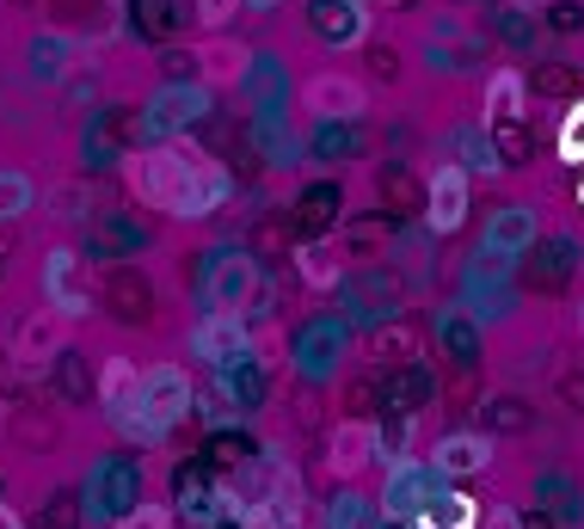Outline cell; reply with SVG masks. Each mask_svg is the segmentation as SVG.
Masks as SVG:
<instances>
[{"instance_id":"ffe728a7","label":"cell","mask_w":584,"mask_h":529,"mask_svg":"<svg viewBox=\"0 0 584 529\" xmlns=\"http://www.w3.org/2000/svg\"><path fill=\"white\" fill-rule=\"evenodd\" d=\"M418 345H425L418 320H394V327H382V333H375V351H382V358H413Z\"/></svg>"},{"instance_id":"30bf717a","label":"cell","mask_w":584,"mask_h":529,"mask_svg":"<svg viewBox=\"0 0 584 529\" xmlns=\"http://www.w3.org/2000/svg\"><path fill=\"white\" fill-rule=\"evenodd\" d=\"M130 185H136L142 203L167 210L172 191H179V172H172V155H167V148H160V155H136V160H130Z\"/></svg>"},{"instance_id":"d6a6232c","label":"cell","mask_w":584,"mask_h":529,"mask_svg":"<svg viewBox=\"0 0 584 529\" xmlns=\"http://www.w3.org/2000/svg\"><path fill=\"white\" fill-rule=\"evenodd\" d=\"M277 0H240V13H271Z\"/></svg>"},{"instance_id":"8d00e7d4","label":"cell","mask_w":584,"mask_h":529,"mask_svg":"<svg viewBox=\"0 0 584 529\" xmlns=\"http://www.w3.org/2000/svg\"><path fill=\"white\" fill-rule=\"evenodd\" d=\"M510 7H523V13H529V7H548V0H510Z\"/></svg>"},{"instance_id":"cb8c5ba5","label":"cell","mask_w":584,"mask_h":529,"mask_svg":"<svg viewBox=\"0 0 584 529\" xmlns=\"http://www.w3.org/2000/svg\"><path fill=\"white\" fill-rule=\"evenodd\" d=\"M31 382H37V375H31L25 363L13 358V351H0V401H13V394H25Z\"/></svg>"},{"instance_id":"7c38bea8","label":"cell","mask_w":584,"mask_h":529,"mask_svg":"<svg viewBox=\"0 0 584 529\" xmlns=\"http://www.w3.org/2000/svg\"><path fill=\"white\" fill-rule=\"evenodd\" d=\"M492 462V443L486 437H474V431H456V437H443L437 443V474H480V468Z\"/></svg>"},{"instance_id":"f35d334b","label":"cell","mask_w":584,"mask_h":529,"mask_svg":"<svg viewBox=\"0 0 584 529\" xmlns=\"http://www.w3.org/2000/svg\"><path fill=\"white\" fill-rule=\"evenodd\" d=\"M579 339H584V302H579Z\"/></svg>"},{"instance_id":"f1b7e54d","label":"cell","mask_w":584,"mask_h":529,"mask_svg":"<svg viewBox=\"0 0 584 529\" xmlns=\"http://www.w3.org/2000/svg\"><path fill=\"white\" fill-rule=\"evenodd\" d=\"M252 247H259V252H271V259H277V252H283V228H277V222H259V234H252Z\"/></svg>"},{"instance_id":"3957f363","label":"cell","mask_w":584,"mask_h":529,"mask_svg":"<svg viewBox=\"0 0 584 529\" xmlns=\"http://www.w3.org/2000/svg\"><path fill=\"white\" fill-rule=\"evenodd\" d=\"M375 425H363V419H345V425H333V437H326V468H333V481H357L369 462H375Z\"/></svg>"},{"instance_id":"44dd1931","label":"cell","mask_w":584,"mask_h":529,"mask_svg":"<svg viewBox=\"0 0 584 529\" xmlns=\"http://www.w3.org/2000/svg\"><path fill=\"white\" fill-rule=\"evenodd\" d=\"M246 529H302V517L290 505H277V498H259L252 511H246Z\"/></svg>"},{"instance_id":"d6986e66","label":"cell","mask_w":584,"mask_h":529,"mask_svg":"<svg viewBox=\"0 0 584 529\" xmlns=\"http://www.w3.org/2000/svg\"><path fill=\"white\" fill-rule=\"evenodd\" d=\"M31 203H37V185L25 172H0V222H19Z\"/></svg>"},{"instance_id":"603a6c76","label":"cell","mask_w":584,"mask_h":529,"mask_svg":"<svg viewBox=\"0 0 584 529\" xmlns=\"http://www.w3.org/2000/svg\"><path fill=\"white\" fill-rule=\"evenodd\" d=\"M31 63H37V75L56 80L61 63H68V37H37V44H31Z\"/></svg>"},{"instance_id":"4316f807","label":"cell","mask_w":584,"mask_h":529,"mask_svg":"<svg viewBox=\"0 0 584 529\" xmlns=\"http://www.w3.org/2000/svg\"><path fill=\"white\" fill-rule=\"evenodd\" d=\"M80 363H87V358H75V351H61V363H56L61 389H68V394H92V382H87V370H80Z\"/></svg>"},{"instance_id":"836d02e7","label":"cell","mask_w":584,"mask_h":529,"mask_svg":"<svg viewBox=\"0 0 584 529\" xmlns=\"http://www.w3.org/2000/svg\"><path fill=\"white\" fill-rule=\"evenodd\" d=\"M566 401H572V406H584V382H579V375L566 382Z\"/></svg>"},{"instance_id":"52a82bcc","label":"cell","mask_w":584,"mask_h":529,"mask_svg":"<svg viewBox=\"0 0 584 529\" xmlns=\"http://www.w3.org/2000/svg\"><path fill=\"white\" fill-rule=\"evenodd\" d=\"M105 308L117 314L123 327H142L154 314V296H148V283H142V271H130V264H117L105 278Z\"/></svg>"},{"instance_id":"ab89813d","label":"cell","mask_w":584,"mask_h":529,"mask_svg":"<svg viewBox=\"0 0 584 529\" xmlns=\"http://www.w3.org/2000/svg\"><path fill=\"white\" fill-rule=\"evenodd\" d=\"M579 203H584V185H579Z\"/></svg>"},{"instance_id":"5b68a950","label":"cell","mask_w":584,"mask_h":529,"mask_svg":"<svg viewBox=\"0 0 584 529\" xmlns=\"http://www.w3.org/2000/svg\"><path fill=\"white\" fill-rule=\"evenodd\" d=\"M425 222H430V234H456L461 222H468V179H461V167H437V172H430Z\"/></svg>"},{"instance_id":"1f68e13d","label":"cell","mask_w":584,"mask_h":529,"mask_svg":"<svg viewBox=\"0 0 584 529\" xmlns=\"http://www.w3.org/2000/svg\"><path fill=\"white\" fill-rule=\"evenodd\" d=\"M369 63H375V75H394V49L375 44V49H369Z\"/></svg>"},{"instance_id":"e0dca14e","label":"cell","mask_w":584,"mask_h":529,"mask_svg":"<svg viewBox=\"0 0 584 529\" xmlns=\"http://www.w3.org/2000/svg\"><path fill=\"white\" fill-rule=\"evenodd\" d=\"M295 264H302L307 290H333V283H338V247H333V240H307V247L295 252Z\"/></svg>"},{"instance_id":"9a60e30c","label":"cell","mask_w":584,"mask_h":529,"mask_svg":"<svg viewBox=\"0 0 584 529\" xmlns=\"http://www.w3.org/2000/svg\"><path fill=\"white\" fill-rule=\"evenodd\" d=\"M246 63H252V56H246L240 44H228V37H215V44L198 49V68L215 80V87H234V80L246 75Z\"/></svg>"},{"instance_id":"6da1fadb","label":"cell","mask_w":584,"mask_h":529,"mask_svg":"<svg viewBox=\"0 0 584 529\" xmlns=\"http://www.w3.org/2000/svg\"><path fill=\"white\" fill-rule=\"evenodd\" d=\"M142 413H148L160 431H167V425H179L184 413H191V375H184L179 363L148 370V375H142Z\"/></svg>"},{"instance_id":"74e56055","label":"cell","mask_w":584,"mask_h":529,"mask_svg":"<svg viewBox=\"0 0 584 529\" xmlns=\"http://www.w3.org/2000/svg\"><path fill=\"white\" fill-rule=\"evenodd\" d=\"M363 7H406V0H363Z\"/></svg>"},{"instance_id":"7402d4cb","label":"cell","mask_w":584,"mask_h":529,"mask_svg":"<svg viewBox=\"0 0 584 529\" xmlns=\"http://www.w3.org/2000/svg\"><path fill=\"white\" fill-rule=\"evenodd\" d=\"M425 529H474V505L468 498H443V505H430Z\"/></svg>"},{"instance_id":"7a4b0ae2","label":"cell","mask_w":584,"mask_h":529,"mask_svg":"<svg viewBox=\"0 0 584 529\" xmlns=\"http://www.w3.org/2000/svg\"><path fill=\"white\" fill-rule=\"evenodd\" d=\"M44 302L61 314V320H87L92 314V296L80 290V259L75 247H56L44 259Z\"/></svg>"},{"instance_id":"277c9868","label":"cell","mask_w":584,"mask_h":529,"mask_svg":"<svg viewBox=\"0 0 584 529\" xmlns=\"http://www.w3.org/2000/svg\"><path fill=\"white\" fill-rule=\"evenodd\" d=\"M61 327H68V320H61L56 308L25 314V320H19V333H13V358L25 363L31 375H37L49 358H61Z\"/></svg>"},{"instance_id":"f546056e","label":"cell","mask_w":584,"mask_h":529,"mask_svg":"<svg viewBox=\"0 0 584 529\" xmlns=\"http://www.w3.org/2000/svg\"><path fill=\"white\" fill-rule=\"evenodd\" d=\"M486 529H523V517L510 505H498V511H486Z\"/></svg>"},{"instance_id":"d590c367","label":"cell","mask_w":584,"mask_h":529,"mask_svg":"<svg viewBox=\"0 0 584 529\" xmlns=\"http://www.w3.org/2000/svg\"><path fill=\"white\" fill-rule=\"evenodd\" d=\"M7 425H13V413H7V401H0V437H7Z\"/></svg>"},{"instance_id":"8fae6325","label":"cell","mask_w":584,"mask_h":529,"mask_svg":"<svg viewBox=\"0 0 584 529\" xmlns=\"http://www.w3.org/2000/svg\"><path fill=\"white\" fill-rule=\"evenodd\" d=\"M314 32L326 37V44H363V0H321L314 7Z\"/></svg>"},{"instance_id":"4fadbf2b","label":"cell","mask_w":584,"mask_h":529,"mask_svg":"<svg viewBox=\"0 0 584 529\" xmlns=\"http://www.w3.org/2000/svg\"><path fill=\"white\" fill-rule=\"evenodd\" d=\"M191 351H198L203 363H228L234 351H246V333H240V314H215L210 327H198V339H191Z\"/></svg>"},{"instance_id":"60d3db41","label":"cell","mask_w":584,"mask_h":529,"mask_svg":"<svg viewBox=\"0 0 584 529\" xmlns=\"http://www.w3.org/2000/svg\"><path fill=\"white\" fill-rule=\"evenodd\" d=\"M19 7H31V0H19Z\"/></svg>"},{"instance_id":"e575fe53","label":"cell","mask_w":584,"mask_h":529,"mask_svg":"<svg viewBox=\"0 0 584 529\" xmlns=\"http://www.w3.org/2000/svg\"><path fill=\"white\" fill-rule=\"evenodd\" d=\"M0 529H19V517H13V505H0Z\"/></svg>"},{"instance_id":"8992f818","label":"cell","mask_w":584,"mask_h":529,"mask_svg":"<svg viewBox=\"0 0 584 529\" xmlns=\"http://www.w3.org/2000/svg\"><path fill=\"white\" fill-rule=\"evenodd\" d=\"M363 105H369V93L345 75H314L307 80V111H314V117H363Z\"/></svg>"},{"instance_id":"2e32d148","label":"cell","mask_w":584,"mask_h":529,"mask_svg":"<svg viewBox=\"0 0 584 529\" xmlns=\"http://www.w3.org/2000/svg\"><path fill=\"white\" fill-rule=\"evenodd\" d=\"M44 216H56V222L92 216V185H87V179H61V185H49L44 191Z\"/></svg>"},{"instance_id":"ac0fdd59","label":"cell","mask_w":584,"mask_h":529,"mask_svg":"<svg viewBox=\"0 0 584 529\" xmlns=\"http://www.w3.org/2000/svg\"><path fill=\"white\" fill-rule=\"evenodd\" d=\"M536 210H505V216L492 222V247L498 252H510V247H523V240H536Z\"/></svg>"},{"instance_id":"9c48e42d","label":"cell","mask_w":584,"mask_h":529,"mask_svg":"<svg viewBox=\"0 0 584 529\" xmlns=\"http://www.w3.org/2000/svg\"><path fill=\"white\" fill-rule=\"evenodd\" d=\"M252 296H259V264H252V259H228V264H222V271L210 278L215 314H240Z\"/></svg>"},{"instance_id":"5bb4252c","label":"cell","mask_w":584,"mask_h":529,"mask_svg":"<svg viewBox=\"0 0 584 529\" xmlns=\"http://www.w3.org/2000/svg\"><path fill=\"white\" fill-rule=\"evenodd\" d=\"M523 105H529V87H523L517 68L492 75V87H486V124H517Z\"/></svg>"},{"instance_id":"d4e9b609","label":"cell","mask_w":584,"mask_h":529,"mask_svg":"<svg viewBox=\"0 0 584 529\" xmlns=\"http://www.w3.org/2000/svg\"><path fill=\"white\" fill-rule=\"evenodd\" d=\"M560 155H566L572 167L584 160V105H572V111H566V124H560Z\"/></svg>"},{"instance_id":"ba28073f","label":"cell","mask_w":584,"mask_h":529,"mask_svg":"<svg viewBox=\"0 0 584 529\" xmlns=\"http://www.w3.org/2000/svg\"><path fill=\"white\" fill-rule=\"evenodd\" d=\"M136 401H142V370H136V358H105V363H99V406H105L111 419H123Z\"/></svg>"},{"instance_id":"484cf974","label":"cell","mask_w":584,"mask_h":529,"mask_svg":"<svg viewBox=\"0 0 584 529\" xmlns=\"http://www.w3.org/2000/svg\"><path fill=\"white\" fill-rule=\"evenodd\" d=\"M111 529H167V505H136V511H123Z\"/></svg>"},{"instance_id":"4dcf8cb0","label":"cell","mask_w":584,"mask_h":529,"mask_svg":"<svg viewBox=\"0 0 584 529\" xmlns=\"http://www.w3.org/2000/svg\"><path fill=\"white\" fill-rule=\"evenodd\" d=\"M553 25H560V32H579L584 13H579V7H553Z\"/></svg>"},{"instance_id":"83f0119b","label":"cell","mask_w":584,"mask_h":529,"mask_svg":"<svg viewBox=\"0 0 584 529\" xmlns=\"http://www.w3.org/2000/svg\"><path fill=\"white\" fill-rule=\"evenodd\" d=\"M234 13H240V0H198L203 25H222V19H234Z\"/></svg>"}]
</instances>
